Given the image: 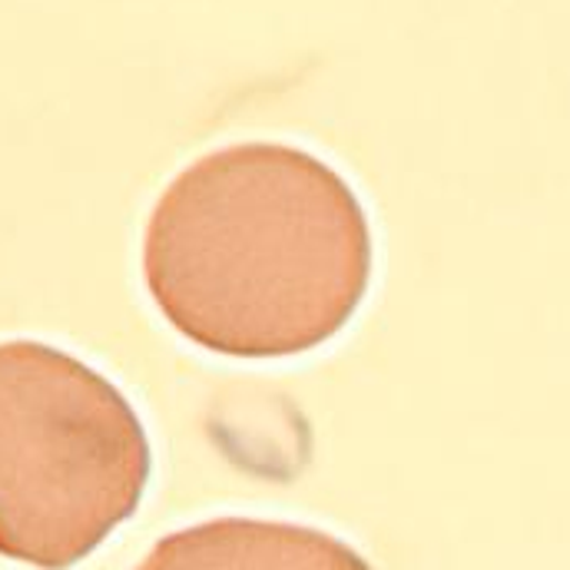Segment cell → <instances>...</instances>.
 <instances>
[{
  "label": "cell",
  "mask_w": 570,
  "mask_h": 570,
  "mask_svg": "<svg viewBox=\"0 0 570 570\" xmlns=\"http://www.w3.org/2000/svg\"><path fill=\"white\" fill-rule=\"evenodd\" d=\"M375 243L358 193L288 142H236L189 163L159 196L142 276L163 318L206 352L292 358L362 308Z\"/></svg>",
  "instance_id": "cell-1"
},
{
  "label": "cell",
  "mask_w": 570,
  "mask_h": 570,
  "mask_svg": "<svg viewBox=\"0 0 570 570\" xmlns=\"http://www.w3.org/2000/svg\"><path fill=\"white\" fill-rule=\"evenodd\" d=\"M149 434L127 395L63 348L0 345V558L87 561L140 508Z\"/></svg>",
  "instance_id": "cell-2"
},
{
  "label": "cell",
  "mask_w": 570,
  "mask_h": 570,
  "mask_svg": "<svg viewBox=\"0 0 570 570\" xmlns=\"http://www.w3.org/2000/svg\"><path fill=\"white\" fill-rule=\"evenodd\" d=\"M137 570H375L348 541L256 518H213L153 544Z\"/></svg>",
  "instance_id": "cell-3"
}]
</instances>
